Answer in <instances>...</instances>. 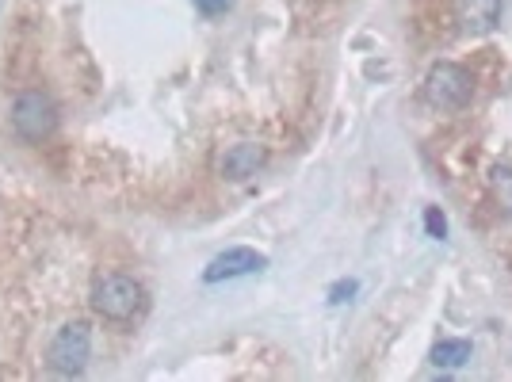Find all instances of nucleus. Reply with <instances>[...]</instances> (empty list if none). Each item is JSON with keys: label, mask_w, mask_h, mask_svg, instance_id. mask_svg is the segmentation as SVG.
<instances>
[{"label": "nucleus", "mask_w": 512, "mask_h": 382, "mask_svg": "<svg viewBox=\"0 0 512 382\" xmlns=\"http://www.w3.org/2000/svg\"><path fill=\"white\" fill-rule=\"evenodd\" d=\"M425 230L432 237H448V218L436 211V207H428V211H425Z\"/></svg>", "instance_id": "nucleus-10"}, {"label": "nucleus", "mask_w": 512, "mask_h": 382, "mask_svg": "<svg viewBox=\"0 0 512 382\" xmlns=\"http://www.w3.org/2000/svg\"><path fill=\"white\" fill-rule=\"evenodd\" d=\"M470 360V340H440L432 348V367H444V371H455Z\"/></svg>", "instance_id": "nucleus-8"}, {"label": "nucleus", "mask_w": 512, "mask_h": 382, "mask_svg": "<svg viewBox=\"0 0 512 382\" xmlns=\"http://www.w3.org/2000/svg\"><path fill=\"white\" fill-rule=\"evenodd\" d=\"M352 295H356V283H352V279H348V283H337V287H333V302H348Z\"/></svg>", "instance_id": "nucleus-12"}, {"label": "nucleus", "mask_w": 512, "mask_h": 382, "mask_svg": "<svg viewBox=\"0 0 512 382\" xmlns=\"http://www.w3.org/2000/svg\"><path fill=\"white\" fill-rule=\"evenodd\" d=\"M260 165H264V149L253 146V142H237L218 157V172L226 180H249V176H256Z\"/></svg>", "instance_id": "nucleus-7"}, {"label": "nucleus", "mask_w": 512, "mask_h": 382, "mask_svg": "<svg viewBox=\"0 0 512 382\" xmlns=\"http://www.w3.org/2000/svg\"><path fill=\"white\" fill-rule=\"evenodd\" d=\"M490 191L497 199V207L505 211V218H512V169L509 165H497L490 172Z\"/></svg>", "instance_id": "nucleus-9"}, {"label": "nucleus", "mask_w": 512, "mask_h": 382, "mask_svg": "<svg viewBox=\"0 0 512 382\" xmlns=\"http://www.w3.org/2000/svg\"><path fill=\"white\" fill-rule=\"evenodd\" d=\"M230 4H234V0H195V8H199L203 16H222V12H230Z\"/></svg>", "instance_id": "nucleus-11"}, {"label": "nucleus", "mask_w": 512, "mask_h": 382, "mask_svg": "<svg viewBox=\"0 0 512 382\" xmlns=\"http://www.w3.org/2000/svg\"><path fill=\"white\" fill-rule=\"evenodd\" d=\"M92 310L104 321L127 325L146 310V287L123 272H107L92 283Z\"/></svg>", "instance_id": "nucleus-1"}, {"label": "nucleus", "mask_w": 512, "mask_h": 382, "mask_svg": "<svg viewBox=\"0 0 512 382\" xmlns=\"http://www.w3.org/2000/svg\"><path fill=\"white\" fill-rule=\"evenodd\" d=\"M88 356H92V333L85 321H65L46 348V363L58 375H81L88 367Z\"/></svg>", "instance_id": "nucleus-2"}, {"label": "nucleus", "mask_w": 512, "mask_h": 382, "mask_svg": "<svg viewBox=\"0 0 512 382\" xmlns=\"http://www.w3.org/2000/svg\"><path fill=\"white\" fill-rule=\"evenodd\" d=\"M268 268V256H260L256 249H245L237 245L230 253L214 256L203 272V283H222V279H237V276H253V272H264Z\"/></svg>", "instance_id": "nucleus-5"}, {"label": "nucleus", "mask_w": 512, "mask_h": 382, "mask_svg": "<svg viewBox=\"0 0 512 382\" xmlns=\"http://www.w3.org/2000/svg\"><path fill=\"white\" fill-rule=\"evenodd\" d=\"M455 20L467 35H490L505 16V0H451Z\"/></svg>", "instance_id": "nucleus-6"}, {"label": "nucleus", "mask_w": 512, "mask_h": 382, "mask_svg": "<svg viewBox=\"0 0 512 382\" xmlns=\"http://www.w3.org/2000/svg\"><path fill=\"white\" fill-rule=\"evenodd\" d=\"M474 96V77H470L463 65L455 62H440L428 69L425 77V100L440 111H459V107L470 104Z\"/></svg>", "instance_id": "nucleus-3"}, {"label": "nucleus", "mask_w": 512, "mask_h": 382, "mask_svg": "<svg viewBox=\"0 0 512 382\" xmlns=\"http://www.w3.org/2000/svg\"><path fill=\"white\" fill-rule=\"evenodd\" d=\"M12 130L23 142H43L58 130V104L46 92H23L12 104Z\"/></svg>", "instance_id": "nucleus-4"}]
</instances>
